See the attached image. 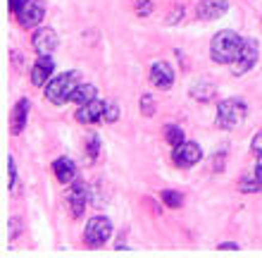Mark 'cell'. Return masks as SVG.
Segmentation results:
<instances>
[{
    "label": "cell",
    "instance_id": "cell-1",
    "mask_svg": "<svg viewBox=\"0 0 262 258\" xmlns=\"http://www.w3.org/2000/svg\"><path fill=\"white\" fill-rule=\"evenodd\" d=\"M243 38L236 31H220L210 43V57L220 65H234L241 55Z\"/></svg>",
    "mask_w": 262,
    "mask_h": 258
},
{
    "label": "cell",
    "instance_id": "cell-2",
    "mask_svg": "<svg viewBox=\"0 0 262 258\" xmlns=\"http://www.w3.org/2000/svg\"><path fill=\"white\" fill-rule=\"evenodd\" d=\"M81 84V74L79 72H67V74H60L53 82L46 84V98H48L53 105H64L67 101H72L76 86Z\"/></svg>",
    "mask_w": 262,
    "mask_h": 258
},
{
    "label": "cell",
    "instance_id": "cell-3",
    "mask_svg": "<svg viewBox=\"0 0 262 258\" xmlns=\"http://www.w3.org/2000/svg\"><path fill=\"white\" fill-rule=\"evenodd\" d=\"M248 115V105L243 98H227L217 105V125L222 129H236Z\"/></svg>",
    "mask_w": 262,
    "mask_h": 258
},
{
    "label": "cell",
    "instance_id": "cell-4",
    "mask_svg": "<svg viewBox=\"0 0 262 258\" xmlns=\"http://www.w3.org/2000/svg\"><path fill=\"white\" fill-rule=\"evenodd\" d=\"M112 234V223L110 217L105 215H96L91 217L89 225H86V244L91 249H98V246H103Z\"/></svg>",
    "mask_w": 262,
    "mask_h": 258
},
{
    "label": "cell",
    "instance_id": "cell-5",
    "mask_svg": "<svg viewBox=\"0 0 262 258\" xmlns=\"http://www.w3.org/2000/svg\"><path fill=\"white\" fill-rule=\"evenodd\" d=\"M14 17H17V22H19L24 29L38 27L43 22V17H46V3H43V0H24Z\"/></svg>",
    "mask_w": 262,
    "mask_h": 258
},
{
    "label": "cell",
    "instance_id": "cell-6",
    "mask_svg": "<svg viewBox=\"0 0 262 258\" xmlns=\"http://www.w3.org/2000/svg\"><path fill=\"white\" fill-rule=\"evenodd\" d=\"M172 161L179 165V168H193L195 163L203 161V148L195 144V141H184L181 146H174Z\"/></svg>",
    "mask_w": 262,
    "mask_h": 258
},
{
    "label": "cell",
    "instance_id": "cell-7",
    "mask_svg": "<svg viewBox=\"0 0 262 258\" xmlns=\"http://www.w3.org/2000/svg\"><path fill=\"white\" fill-rule=\"evenodd\" d=\"M257 55H260V50H257V41H255V38H243L241 55H238V60L234 63L231 72H234V74H246L248 70H253V67H255Z\"/></svg>",
    "mask_w": 262,
    "mask_h": 258
},
{
    "label": "cell",
    "instance_id": "cell-8",
    "mask_svg": "<svg viewBox=\"0 0 262 258\" xmlns=\"http://www.w3.org/2000/svg\"><path fill=\"white\" fill-rule=\"evenodd\" d=\"M31 46L36 48L38 55H50V53L57 48V34L48 27L38 29V31L34 34V38H31Z\"/></svg>",
    "mask_w": 262,
    "mask_h": 258
},
{
    "label": "cell",
    "instance_id": "cell-9",
    "mask_svg": "<svg viewBox=\"0 0 262 258\" xmlns=\"http://www.w3.org/2000/svg\"><path fill=\"white\" fill-rule=\"evenodd\" d=\"M227 10H229V0H200L195 14H198V19L210 22V19L222 17Z\"/></svg>",
    "mask_w": 262,
    "mask_h": 258
},
{
    "label": "cell",
    "instance_id": "cell-10",
    "mask_svg": "<svg viewBox=\"0 0 262 258\" xmlns=\"http://www.w3.org/2000/svg\"><path fill=\"white\" fill-rule=\"evenodd\" d=\"M150 82L160 89H169L174 84V70L169 63H152L150 65Z\"/></svg>",
    "mask_w": 262,
    "mask_h": 258
},
{
    "label": "cell",
    "instance_id": "cell-11",
    "mask_svg": "<svg viewBox=\"0 0 262 258\" xmlns=\"http://www.w3.org/2000/svg\"><path fill=\"white\" fill-rule=\"evenodd\" d=\"M53 70H55V65H53L50 55L38 57V63L31 67V82H34V86H46L48 84V79L53 77Z\"/></svg>",
    "mask_w": 262,
    "mask_h": 258
},
{
    "label": "cell",
    "instance_id": "cell-12",
    "mask_svg": "<svg viewBox=\"0 0 262 258\" xmlns=\"http://www.w3.org/2000/svg\"><path fill=\"white\" fill-rule=\"evenodd\" d=\"M103 115H105V103L103 101H91V103L81 105V108L76 110V120H79L81 125L98 122V120H103Z\"/></svg>",
    "mask_w": 262,
    "mask_h": 258
},
{
    "label": "cell",
    "instance_id": "cell-13",
    "mask_svg": "<svg viewBox=\"0 0 262 258\" xmlns=\"http://www.w3.org/2000/svg\"><path fill=\"white\" fill-rule=\"evenodd\" d=\"M67 203L74 217L83 215V210H86V187H83L81 182H74V187H72V191L67 196Z\"/></svg>",
    "mask_w": 262,
    "mask_h": 258
},
{
    "label": "cell",
    "instance_id": "cell-14",
    "mask_svg": "<svg viewBox=\"0 0 262 258\" xmlns=\"http://www.w3.org/2000/svg\"><path fill=\"white\" fill-rule=\"evenodd\" d=\"M29 108H31V103H29L27 98H19L17 101V105H14L12 110V120H10V129H12V134H21L24 132V127H27V120H29Z\"/></svg>",
    "mask_w": 262,
    "mask_h": 258
},
{
    "label": "cell",
    "instance_id": "cell-15",
    "mask_svg": "<svg viewBox=\"0 0 262 258\" xmlns=\"http://www.w3.org/2000/svg\"><path fill=\"white\" fill-rule=\"evenodd\" d=\"M53 172H55V177L60 182H72L76 177V168L69 158H57V161L53 163Z\"/></svg>",
    "mask_w": 262,
    "mask_h": 258
},
{
    "label": "cell",
    "instance_id": "cell-16",
    "mask_svg": "<svg viewBox=\"0 0 262 258\" xmlns=\"http://www.w3.org/2000/svg\"><path fill=\"white\" fill-rule=\"evenodd\" d=\"M72 101H74L76 105H86L91 103V101H96V86L93 84H79L74 91V96H72Z\"/></svg>",
    "mask_w": 262,
    "mask_h": 258
},
{
    "label": "cell",
    "instance_id": "cell-17",
    "mask_svg": "<svg viewBox=\"0 0 262 258\" xmlns=\"http://www.w3.org/2000/svg\"><path fill=\"white\" fill-rule=\"evenodd\" d=\"M165 139L169 146H181L184 144V129L179 125H167L165 127Z\"/></svg>",
    "mask_w": 262,
    "mask_h": 258
},
{
    "label": "cell",
    "instance_id": "cell-18",
    "mask_svg": "<svg viewBox=\"0 0 262 258\" xmlns=\"http://www.w3.org/2000/svg\"><path fill=\"white\" fill-rule=\"evenodd\" d=\"M162 201H165L169 208H179L181 203H184V196H181L179 191H172V189H167V191H162Z\"/></svg>",
    "mask_w": 262,
    "mask_h": 258
},
{
    "label": "cell",
    "instance_id": "cell-19",
    "mask_svg": "<svg viewBox=\"0 0 262 258\" xmlns=\"http://www.w3.org/2000/svg\"><path fill=\"white\" fill-rule=\"evenodd\" d=\"M191 96L198 98V101H207V98H212V86L210 84H193Z\"/></svg>",
    "mask_w": 262,
    "mask_h": 258
},
{
    "label": "cell",
    "instance_id": "cell-20",
    "mask_svg": "<svg viewBox=\"0 0 262 258\" xmlns=\"http://www.w3.org/2000/svg\"><path fill=\"white\" fill-rule=\"evenodd\" d=\"M117 117H119L117 103H115V101H107V103H105V115H103V120H105V122H115Z\"/></svg>",
    "mask_w": 262,
    "mask_h": 258
},
{
    "label": "cell",
    "instance_id": "cell-21",
    "mask_svg": "<svg viewBox=\"0 0 262 258\" xmlns=\"http://www.w3.org/2000/svg\"><path fill=\"white\" fill-rule=\"evenodd\" d=\"M152 103H155V101H152L150 93H145V96H141V112H143V115H148V117H150L152 112H155Z\"/></svg>",
    "mask_w": 262,
    "mask_h": 258
},
{
    "label": "cell",
    "instance_id": "cell-22",
    "mask_svg": "<svg viewBox=\"0 0 262 258\" xmlns=\"http://www.w3.org/2000/svg\"><path fill=\"white\" fill-rule=\"evenodd\" d=\"M134 7H136V12L143 14V17L152 12V3H150V0H134Z\"/></svg>",
    "mask_w": 262,
    "mask_h": 258
},
{
    "label": "cell",
    "instance_id": "cell-23",
    "mask_svg": "<svg viewBox=\"0 0 262 258\" xmlns=\"http://www.w3.org/2000/svg\"><path fill=\"white\" fill-rule=\"evenodd\" d=\"M253 153H255L257 158H262V129L253 136Z\"/></svg>",
    "mask_w": 262,
    "mask_h": 258
},
{
    "label": "cell",
    "instance_id": "cell-24",
    "mask_svg": "<svg viewBox=\"0 0 262 258\" xmlns=\"http://www.w3.org/2000/svg\"><path fill=\"white\" fill-rule=\"evenodd\" d=\"M7 170H10V189H14V184H17V168H14L12 158H7Z\"/></svg>",
    "mask_w": 262,
    "mask_h": 258
},
{
    "label": "cell",
    "instance_id": "cell-25",
    "mask_svg": "<svg viewBox=\"0 0 262 258\" xmlns=\"http://www.w3.org/2000/svg\"><path fill=\"white\" fill-rule=\"evenodd\" d=\"M89 151H91V155H93V158H96V153H98V136H91Z\"/></svg>",
    "mask_w": 262,
    "mask_h": 258
},
{
    "label": "cell",
    "instance_id": "cell-26",
    "mask_svg": "<svg viewBox=\"0 0 262 258\" xmlns=\"http://www.w3.org/2000/svg\"><path fill=\"white\" fill-rule=\"evenodd\" d=\"M21 3H24V0H10V12L17 14V10L21 7Z\"/></svg>",
    "mask_w": 262,
    "mask_h": 258
},
{
    "label": "cell",
    "instance_id": "cell-27",
    "mask_svg": "<svg viewBox=\"0 0 262 258\" xmlns=\"http://www.w3.org/2000/svg\"><path fill=\"white\" fill-rule=\"evenodd\" d=\"M181 17H184V10H181V7H179V10H177V12H174V14H172V17H169V19H167V22H169V24H174V22H177V19H181Z\"/></svg>",
    "mask_w": 262,
    "mask_h": 258
},
{
    "label": "cell",
    "instance_id": "cell-28",
    "mask_svg": "<svg viewBox=\"0 0 262 258\" xmlns=\"http://www.w3.org/2000/svg\"><path fill=\"white\" fill-rule=\"evenodd\" d=\"M217 249H238V244H231V242H227V244H220Z\"/></svg>",
    "mask_w": 262,
    "mask_h": 258
}]
</instances>
